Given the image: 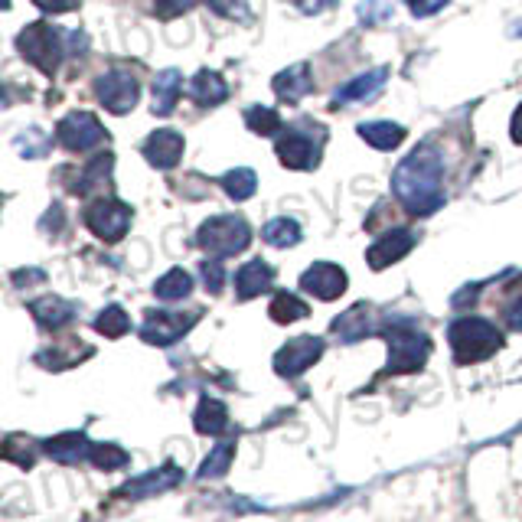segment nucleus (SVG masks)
Listing matches in <instances>:
<instances>
[{
  "label": "nucleus",
  "mask_w": 522,
  "mask_h": 522,
  "mask_svg": "<svg viewBox=\"0 0 522 522\" xmlns=\"http://www.w3.org/2000/svg\"><path fill=\"white\" fill-rule=\"evenodd\" d=\"M392 193L412 216H431L444 206V157L421 141L392 173Z\"/></svg>",
  "instance_id": "nucleus-1"
},
{
  "label": "nucleus",
  "mask_w": 522,
  "mask_h": 522,
  "mask_svg": "<svg viewBox=\"0 0 522 522\" xmlns=\"http://www.w3.org/2000/svg\"><path fill=\"white\" fill-rule=\"evenodd\" d=\"M447 343H451V353L461 366L483 363L503 350V330H496L490 320L483 317H457L451 327H447Z\"/></svg>",
  "instance_id": "nucleus-2"
},
{
  "label": "nucleus",
  "mask_w": 522,
  "mask_h": 522,
  "mask_svg": "<svg viewBox=\"0 0 522 522\" xmlns=\"http://www.w3.org/2000/svg\"><path fill=\"white\" fill-rule=\"evenodd\" d=\"M385 343H389V363H385L382 376H412L421 372L431 356V340L428 333H421L408 323H389L379 330Z\"/></svg>",
  "instance_id": "nucleus-3"
},
{
  "label": "nucleus",
  "mask_w": 522,
  "mask_h": 522,
  "mask_svg": "<svg viewBox=\"0 0 522 522\" xmlns=\"http://www.w3.org/2000/svg\"><path fill=\"white\" fill-rule=\"evenodd\" d=\"M62 40H66V33L56 30L53 23L36 20L17 36V49L33 69H40L43 76H53V72L59 69L62 56H66V43Z\"/></svg>",
  "instance_id": "nucleus-4"
},
{
  "label": "nucleus",
  "mask_w": 522,
  "mask_h": 522,
  "mask_svg": "<svg viewBox=\"0 0 522 522\" xmlns=\"http://www.w3.org/2000/svg\"><path fill=\"white\" fill-rule=\"evenodd\" d=\"M248 242H252V229L242 216H213L196 232V245L209 252V258H232L245 252Z\"/></svg>",
  "instance_id": "nucleus-5"
},
{
  "label": "nucleus",
  "mask_w": 522,
  "mask_h": 522,
  "mask_svg": "<svg viewBox=\"0 0 522 522\" xmlns=\"http://www.w3.org/2000/svg\"><path fill=\"white\" fill-rule=\"evenodd\" d=\"M82 219H85V226H89V232L98 235L102 242H121L131 229L134 213L128 203L115 200V196H98V200L85 206Z\"/></svg>",
  "instance_id": "nucleus-6"
},
{
  "label": "nucleus",
  "mask_w": 522,
  "mask_h": 522,
  "mask_svg": "<svg viewBox=\"0 0 522 522\" xmlns=\"http://www.w3.org/2000/svg\"><path fill=\"white\" fill-rule=\"evenodd\" d=\"M56 141L72 154H85V151H95V147L108 144V131L102 128V121L95 115H89V111H72V115L59 121Z\"/></svg>",
  "instance_id": "nucleus-7"
},
{
  "label": "nucleus",
  "mask_w": 522,
  "mask_h": 522,
  "mask_svg": "<svg viewBox=\"0 0 522 522\" xmlns=\"http://www.w3.org/2000/svg\"><path fill=\"white\" fill-rule=\"evenodd\" d=\"M95 98L111 111V115H128V111L138 105L141 85L128 69H108L105 76L95 79Z\"/></svg>",
  "instance_id": "nucleus-8"
},
{
  "label": "nucleus",
  "mask_w": 522,
  "mask_h": 522,
  "mask_svg": "<svg viewBox=\"0 0 522 522\" xmlns=\"http://www.w3.org/2000/svg\"><path fill=\"white\" fill-rule=\"evenodd\" d=\"M200 320V310L193 314H177V310H147L141 323V340L151 346H173L193 330V323Z\"/></svg>",
  "instance_id": "nucleus-9"
},
{
  "label": "nucleus",
  "mask_w": 522,
  "mask_h": 522,
  "mask_svg": "<svg viewBox=\"0 0 522 522\" xmlns=\"http://www.w3.org/2000/svg\"><path fill=\"white\" fill-rule=\"evenodd\" d=\"M323 353H327V343H323L320 337L304 333V337L288 340L275 353V372L281 379H297V376H304L310 366H317Z\"/></svg>",
  "instance_id": "nucleus-10"
},
{
  "label": "nucleus",
  "mask_w": 522,
  "mask_h": 522,
  "mask_svg": "<svg viewBox=\"0 0 522 522\" xmlns=\"http://www.w3.org/2000/svg\"><path fill=\"white\" fill-rule=\"evenodd\" d=\"M301 288L310 297H320V301H337V297H343L346 288H350V278H346V271L340 265H333V261H314L301 275Z\"/></svg>",
  "instance_id": "nucleus-11"
},
{
  "label": "nucleus",
  "mask_w": 522,
  "mask_h": 522,
  "mask_svg": "<svg viewBox=\"0 0 522 522\" xmlns=\"http://www.w3.org/2000/svg\"><path fill=\"white\" fill-rule=\"evenodd\" d=\"M180 483H183V470L173 461H167L164 467H154L141 477H131L118 490V496H124V500H147V496H160L173 487H180Z\"/></svg>",
  "instance_id": "nucleus-12"
},
{
  "label": "nucleus",
  "mask_w": 522,
  "mask_h": 522,
  "mask_svg": "<svg viewBox=\"0 0 522 522\" xmlns=\"http://www.w3.org/2000/svg\"><path fill=\"white\" fill-rule=\"evenodd\" d=\"M415 242H418V235L412 229H392V232H385L379 242L369 245V252H366L369 268L372 271H385L389 265H395V261L412 252Z\"/></svg>",
  "instance_id": "nucleus-13"
},
{
  "label": "nucleus",
  "mask_w": 522,
  "mask_h": 522,
  "mask_svg": "<svg viewBox=\"0 0 522 522\" xmlns=\"http://www.w3.org/2000/svg\"><path fill=\"white\" fill-rule=\"evenodd\" d=\"M278 160L288 170H314L320 164V144L301 131H288L278 138Z\"/></svg>",
  "instance_id": "nucleus-14"
},
{
  "label": "nucleus",
  "mask_w": 522,
  "mask_h": 522,
  "mask_svg": "<svg viewBox=\"0 0 522 522\" xmlns=\"http://www.w3.org/2000/svg\"><path fill=\"white\" fill-rule=\"evenodd\" d=\"M43 451H46V457H53L56 464L76 467V464L89 461L92 441L85 431H62V434H53V438L43 441Z\"/></svg>",
  "instance_id": "nucleus-15"
},
{
  "label": "nucleus",
  "mask_w": 522,
  "mask_h": 522,
  "mask_svg": "<svg viewBox=\"0 0 522 522\" xmlns=\"http://www.w3.org/2000/svg\"><path fill=\"white\" fill-rule=\"evenodd\" d=\"M144 157H147V164L157 170H173L183 157V138L177 131L160 128L144 141Z\"/></svg>",
  "instance_id": "nucleus-16"
},
{
  "label": "nucleus",
  "mask_w": 522,
  "mask_h": 522,
  "mask_svg": "<svg viewBox=\"0 0 522 522\" xmlns=\"http://www.w3.org/2000/svg\"><path fill=\"white\" fill-rule=\"evenodd\" d=\"M271 284H275V268H271L268 261H261V258L245 261V265L235 271V294H239V301L261 297L271 288Z\"/></svg>",
  "instance_id": "nucleus-17"
},
{
  "label": "nucleus",
  "mask_w": 522,
  "mask_h": 522,
  "mask_svg": "<svg viewBox=\"0 0 522 522\" xmlns=\"http://www.w3.org/2000/svg\"><path fill=\"white\" fill-rule=\"evenodd\" d=\"M376 330V320H372V307L369 304H356L346 310L343 317L333 320V333L343 340V343H359L363 337Z\"/></svg>",
  "instance_id": "nucleus-18"
},
{
  "label": "nucleus",
  "mask_w": 522,
  "mask_h": 522,
  "mask_svg": "<svg viewBox=\"0 0 522 522\" xmlns=\"http://www.w3.org/2000/svg\"><path fill=\"white\" fill-rule=\"evenodd\" d=\"M30 314L43 330H59L76 317V307L69 301H62V297L49 294V297H36V301H30Z\"/></svg>",
  "instance_id": "nucleus-19"
},
{
  "label": "nucleus",
  "mask_w": 522,
  "mask_h": 522,
  "mask_svg": "<svg viewBox=\"0 0 522 522\" xmlns=\"http://www.w3.org/2000/svg\"><path fill=\"white\" fill-rule=\"evenodd\" d=\"M385 79H389V69H372V72H363V76L359 79H353V82H346L343 89L337 92V102L333 105H356V102H366V98H372V95H379L382 92V85H385Z\"/></svg>",
  "instance_id": "nucleus-20"
},
{
  "label": "nucleus",
  "mask_w": 522,
  "mask_h": 522,
  "mask_svg": "<svg viewBox=\"0 0 522 522\" xmlns=\"http://www.w3.org/2000/svg\"><path fill=\"white\" fill-rule=\"evenodd\" d=\"M193 428L206 434V438H216V434L229 428V408L219 399H213V395H203L200 405H196V412H193Z\"/></svg>",
  "instance_id": "nucleus-21"
},
{
  "label": "nucleus",
  "mask_w": 522,
  "mask_h": 522,
  "mask_svg": "<svg viewBox=\"0 0 522 522\" xmlns=\"http://www.w3.org/2000/svg\"><path fill=\"white\" fill-rule=\"evenodd\" d=\"M190 95H193L196 105L213 108V105H222V102L229 98V85H226V79L219 76V72L200 69V72L193 76V82H190Z\"/></svg>",
  "instance_id": "nucleus-22"
},
{
  "label": "nucleus",
  "mask_w": 522,
  "mask_h": 522,
  "mask_svg": "<svg viewBox=\"0 0 522 522\" xmlns=\"http://www.w3.org/2000/svg\"><path fill=\"white\" fill-rule=\"evenodd\" d=\"M271 89H275V95L281 98V102H297V98L310 95V89H314V79H310V69L304 66H291L278 72L275 79H271Z\"/></svg>",
  "instance_id": "nucleus-23"
},
{
  "label": "nucleus",
  "mask_w": 522,
  "mask_h": 522,
  "mask_svg": "<svg viewBox=\"0 0 522 522\" xmlns=\"http://www.w3.org/2000/svg\"><path fill=\"white\" fill-rule=\"evenodd\" d=\"M180 89H183V76L180 69H164L160 76L154 79V115L167 118L173 108H177V98H180Z\"/></svg>",
  "instance_id": "nucleus-24"
},
{
  "label": "nucleus",
  "mask_w": 522,
  "mask_h": 522,
  "mask_svg": "<svg viewBox=\"0 0 522 522\" xmlns=\"http://www.w3.org/2000/svg\"><path fill=\"white\" fill-rule=\"evenodd\" d=\"M359 138L369 141L376 151H395L405 141V128L395 121H372V124H359Z\"/></svg>",
  "instance_id": "nucleus-25"
},
{
  "label": "nucleus",
  "mask_w": 522,
  "mask_h": 522,
  "mask_svg": "<svg viewBox=\"0 0 522 522\" xmlns=\"http://www.w3.org/2000/svg\"><path fill=\"white\" fill-rule=\"evenodd\" d=\"M232 461H235V438H226V441H219L213 451L206 454V461L200 464V470H196V477H200V480L226 477V470L232 467Z\"/></svg>",
  "instance_id": "nucleus-26"
},
{
  "label": "nucleus",
  "mask_w": 522,
  "mask_h": 522,
  "mask_svg": "<svg viewBox=\"0 0 522 522\" xmlns=\"http://www.w3.org/2000/svg\"><path fill=\"white\" fill-rule=\"evenodd\" d=\"M193 291V278H190V271H183V268H170L164 278H157L154 284V294H157V301H183V297H190Z\"/></svg>",
  "instance_id": "nucleus-27"
},
{
  "label": "nucleus",
  "mask_w": 522,
  "mask_h": 522,
  "mask_svg": "<svg viewBox=\"0 0 522 522\" xmlns=\"http://www.w3.org/2000/svg\"><path fill=\"white\" fill-rule=\"evenodd\" d=\"M89 464L95 470H124L131 464V454L124 451L121 444H111V441H92V451H89Z\"/></svg>",
  "instance_id": "nucleus-28"
},
{
  "label": "nucleus",
  "mask_w": 522,
  "mask_h": 522,
  "mask_svg": "<svg viewBox=\"0 0 522 522\" xmlns=\"http://www.w3.org/2000/svg\"><path fill=\"white\" fill-rule=\"evenodd\" d=\"M268 314L275 323H294V320L310 317V307L301 301V297H294L291 291H278L275 301L268 304Z\"/></svg>",
  "instance_id": "nucleus-29"
},
{
  "label": "nucleus",
  "mask_w": 522,
  "mask_h": 522,
  "mask_svg": "<svg viewBox=\"0 0 522 522\" xmlns=\"http://www.w3.org/2000/svg\"><path fill=\"white\" fill-rule=\"evenodd\" d=\"M95 330L102 333V337H108V340H118V337H124V333L131 330V317L124 314L121 304H108L102 314L95 317Z\"/></svg>",
  "instance_id": "nucleus-30"
},
{
  "label": "nucleus",
  "mask_w": 522,
  "mask_h": 522,
  "mask_svg": "<svg viewBox=\"0 0 522 522\" xmlns=\"http://www.w3.org/2000/svg\"><path fill=\"white\" fill-rule=\"evenodd\" d=\"M111 167H115V157H111L108 151L105 154H98L89 167L82 170V177H79V183L72 186V190H76L79 196H85V193H92L98 183H108V173H111Z\"/></svg>",
  "instance_id": "nucleus-31"
},
{
  "label": "nucleus",
  "mask_w": 522,
  "mask_h": 522,
  "mask_svg": "<svg viewBox=\"0 0 522 522\" xmlns=\"http://www.w3.org/2000/svg\"><path fill=\"white\" fill-rule=\"evenodd\" d=\"M222 183V190H226L235 203H242V200H248V196H255V190H258V177L248 167H239V170H229L226 177L219 180Z\"/></svg>",
  "instance_id": "nucleus-32"
},
{
  "label": "nucleus",
  "mask_w": 522,
  "mask_h": 522,
  "mask_svg": "<svg viewBox=\"0 0 522 522\" xmlns=\"http://www.w3.org/2000/svg\"><path fill=\"white\" fill-rule=\"evenodd\" d=\"M261 239L275 248H291L301 242V226L294 219H271L265 229H261Z\"/></svg>",
  "instance_id": "nucleus-33"
},
{
  "label": "nucleus",
  "mask_w": 522,
  "mask_h": 522,
  "mask_svg": "<svg viewBox=\"0 0 522 522\" xmlns=\"http://www.w3.org/2000/svg\"><path fill=\"white\" fill-rule=\"evenodd\" d=\"M245 124L248 128H252L255 134H278L281 128H284V121H281V115L275 108H265V105H252L245 111Z\"/></svg>",
  "instance_id": "nucleus-34"
},
{
  "label": "nucleus",
  "mask_w": 522,
  "mask_h": 522,
  "mask_svg": "<svg viewBox=\"0 0 522 522\" xmlns=\"http://www.w3.org/2000/svg\"><path fill=\"white\" fill-rule=\"evenodd\" d=\"M14 147H17L20 157H30V160H33V157H46V151L53 147V141H49L43 131L30 128V131H23L20 138L14 141Z\"/></svg>",
  "instance_id": "nucleus-35"
},
{
  "label": "nucleus",
  "mask_w": 522,
  "mask_h": 522,
  "mask_svg": "<svg viewBox=\"0 0 522 522\" xmlns=\"http://www.w3.org/2000/svg\"><path fill=\"white\" fill-rule=\"evenodd\" d=\"M389 17H392L389 0H366V4L359 7V20H363V27H372V23H385Z\"/></svg>",
  "instance_id": "nucleus-36"
},
{
  "label": "nucleus",
  "mask_w": 522,
  "mask_h": 522,
  "mask_svg": "<svg viewBox=\"0 0 522 522\" xmlns=\"http://www.w3.org/2000/svg\"><path fill=\"white\" fill-rule=\"evenodd\" d=\"M206 4L213 7L219 17H226V20H248V17H252V14H248L245 0H206Z\"/></svg>",
  "instance_id": "nucleus-37"
},
{
  "label": "nucleus",
  "mask_w": 522,
  "mask_h": 522,
  "mask_svg": "<svg viewBox=\"0 0 522 522\" xmlns=\"http://www.w3.org/2000/svg\"><path fill=\"white\" fill-rule=\"evenodd\" d=\"M200 0H154V10L160 20H177L180 14H186L190 7H196Z\"/></svg>",
  "instance_id": "nucleus-38"
},
{
  "label": "nucleus",
  "mask_w": 522,
  "mask_h": 522,
  "mask_svg": "<svg viewBox=\"0 0 522 522\" xmlns=\"http://www.w3.org/2000/svg\"><path fill=\"white\" fill-rule=\"evenodd\" d=\"M203 281H206V291H209V294H219V291H222V284H226V275H222L219 258L203 261Z\"/></svg>",
  "instance_id": "nucleus-39"
},
{
  "label": "nucleus",
  "mask_w": 522,
  "mask_h": 522,
  "mask_svg": "<svg viewBox=\"0 0 522 522\" xmlns=\"http://www.w3.org/2000/svg\"><path fill=\"white\" fill-rule=\"evenodd\" d=\"M405 7L412 10L415 17H431L447 7V0H405Z\"/></svg>",
  "instance_id": "nucleus-40"
},
{
  "label": "nucleus",
  "mask_w": 522,
  "mask_h": 522,
  "mask_svg": "<svg viewBox=\"0 0 522 522\" xmlns=\"http://www.w3.org/2000/svg\"><path fill=\"white\" fill-rule=\"evenodd\" d=\"M36 7L43 10V14H69V10H76L82 0H33Z\"/></svg>",
  "instance_id": "nucleus-41"
},
{
  "label": "nucleus",
  "mask_w": 522,
  "mask_h": 522,
  "mask_svg": "<svg viewBox=\"0 0 522 522\" xmlns=\"http://www.w3.org/2000/svg\"><path fill=\"white\" fill-rule=\"evenodd\" d=\"M294 4L301 7L307 17H317V14H323V10L337 7V0H294Z\"/></svg>",
  "instance_id": "nucleus-42"
},
{
  "label": "nucleus",
  "mask_w": 522,
  "mask_h": 522,
  "mask_svg": "<svg viewBox=\"0 0 522 522\" xmlns=\"http://www.w3.org/2000/svg\"><path fill=\"white\" fill-rule=\"evenodd\" d=\"M503 320H506L509 330H522V297H519V301H513V304H506Z\"/></svg>",
  "instance_id": "nucleus-43"
},
{
  "label": "nucleus",
  "mask_w": 522,
  "mask_h": 522,
  "mask_svg": "<svg viewBox=\"0 0 522 522\" xmlns=\"http://www.w3.org/2000/svg\"><path fill=\"white\" fill-rule=\"evenodd\" d=\"M509 134H513V141H516V144H522V105L516 108L513 124H509Z\"/></svg>",
  "instance_id": "nucleus-44"
},
{
  "label": "nucleus",
  "mask_w": 522,
  "mask_h": 522,
  "mask_svg": "<svg viewBox=\"0 0 522 522\" xmlns=\"http://www.w3.org/2000/svg\"><path fill=\"white\" fill-rule=\"evenodd\" d=\"M14 281L17 284H23V281H43V271H17V275H14Z\"/></svg>",
  "instance_id": "nucleus-45"
},
{
  "label": "nucleus",
  "mask_w": 522,
  "mask_h": 522,
  "mask_svg": "<svg viewBox=\"0 0 522 522\" xmlns=\"http://www.w3.org/2000/svg\"><path fill=\"white\" fill-rule=\"evenodd\" d=\"M10 7V0H0V10H7Z\"/></svg>",
  "instance_id": "nucleus-46"
},
{
  "label": "nucleus",
  "mask_w": 522,
  "mask_h": 522,
  "mask_svg": "<svg viewBox=\"0 0 522 522\" xmlns=\"http://www.w3.org/2000/svg\"><path fill=\"white\" fill-rule=\"evenodd\" d=\"M0 105H4V89H0Z\"/></svg>",
  "instance_id": "nucleus-47"
}]
</instances>
